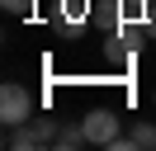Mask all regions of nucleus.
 Instances as JSON below:
<instances>
[{
    "label": "nucleus",
    "instance_id": "obj_4",
    "mask_svg": "<svg viewBox=\"0 0 156 151\" xmlns=\"http://www.w3.org/2000/svg\"><path fill=\"white\" fill-rule=\"evenodd\" d=\"M33 132H38V142H43V146H57V123H52V118H38V113H33Z\"/></svg>",
    "mask_w": 156,
    "mask_h": 151
},
{
    "label": "nucleus",
    "instance_id": "obj_7",
    "mask_svg": "<svg viewBox=\"0 0 156 151\" xmlns=\"http://www.w3.org/2000/svg\"><path fill=\"white\" fill-rule=\"evenodd\" d=\"M133 142L142 151H156V123H137V128H133Z\"/></svg>",
    "mask_w": 156,
    "mask_h": 151
},
{
    "label": "nucleus",
    "instance_id": "obj_1",
    "mask_svg": "<svg viewBox=\"0 0 156 151\" xmlns=\"http://www.w3.org/2000/svg\"><path fill=\"white\" fill-rule=\"evenodd\" d=\"M33 113H38V104H33V94L24 90L19 80L0 85V123H5V128H19V123H29Z\"/></svg>",
    "mask_w": 156,
    "mask_h": 151
},
{
    "label": "nucleus",
    "instance_id": "obj_8",
    "mask_svg": "<svg viewBox=\"0 0 156 151\" xmlns=\"http://www.w3.org/2000/svg\"><path fill=\"white\" fill-rule=\"evenodd\" d=\"M118 5H123V14H128V19H142L147 9L156 5V0H118Z\"/></svg>",
    "mask_w": 156,
    "mask_h": 151
},
{
    "label": "nucleus",
    "instance_id": "obj_3",
    "mask_svg": "<svg viewBox=\"0 0 156 151\" xmlns=\"http://www.w3.org/2000/svg\"><path fill=\"white\" fill-rule=\"evenodd\" d=\"M5 146H10V151H38L43 142H38V132H33V118H29V123H19V128H10Z\"/></svg>",
    "mask_w": 156,
    "mask_h": 151
},
{
    "label": "nucleus",
    "instance_id": "obj_5",
    "mask_svg": "<svg viewBox=\"0 0 156 151\" xmlns=\"http://www.w3.org/2000/svg\"><path fill=\"white\" fill-rule=\"evenodd\" d=\"M85 142H90L85 128H62V132H57V146H62V151H76V146H85Z\"/></svg>",
    "mask_w": 156,
    "mask_h": 151
},
{
    "label": "nucleus",
    "instance_id": "obj_11",
    "mask_svg": "<svg viewBox=\"0 0 156 151\" xmlns=\"http://www.w3.org/2000/svg\"><path fill=\"white\" fill-rule=\"evenodd\" d=\"M151 99H156V94H151Z\"/></svg>",
    "mask_w": 156,
    "mask_h": 151
},
{
    "label": "nucleus",
    "instance_id": "obj_6",
    "mask_svg": "<svg viewBox=\"0 0 156 151\" xmlns=\"http://www.w3.org/2000/svg\"><path fill=\"white\" fill-rule=\"evenodd\" d=\"M85 9H90L85 0H62V19H66L71 28H80V19H85Z\"/></svg>",
    "mask_w": 156,
    "mask_h": 151
},
{
    "label": "nucleus",
    "instance_id": "obj_2",
    "mask_svg": "<svg viewBox=\"0 0 156 151\" xmlns=\"http://www.w3.org/2000/svg\"><path fill=\"white\" fill-rule=\"evenodd\" d=\"M80 128H85L90 146H109V142L118 137V113L114 109H90L85 118H80Z\"/></svg>",
    "mask_w": 156,
    "mask_h": 151
},
{
    "label": "nucleus",
    "instance_id": "obj_10",
    "mask_svg": "<svg viewBox=\"0 0 156 151\" xmlns=\"http://www.w3.org/2000/svg\"><path fill=\"white\" fill-rule=\"evenodd\" d=\"M133 146H137V142H133V137H123V132H118V137L109 142V151H133Z\"/></svg>",
    "mask_w": 156,
    "mask_h": 151
},
{
    "label": "nucleus",
    "instance_id": "obj_9",
    "mask_svg": "<svg viewBox=\"0 0 156 151\" xmlns=\"http://www.w3.org/2000/svg\"><path fill=\"white\" fill-rule=\"evenodd\" d=\"M0 5H5V14H29L33 0H0Z\"/></svg>",
    "mask_w": 156,
    "mask_h": 151
}]
</instances>
